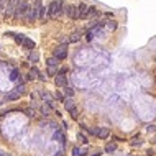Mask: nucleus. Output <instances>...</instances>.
I'll return each instance as SVG.
<instances>
[{"mask_svg":"<svg viewBox=\"0 0 156 156\" xmlns=\"http://www.w3.org/2000/svg\"><path fill=\"white\" fill-rule=\"evenodd\" d=\"M63 5H64L63 0H53L49 3V7H48V18L58 20V18L63 15Z\"/></svg>","mask_w":156,"mask_h":156,"instance_id":"1","label":"nucleus"},{"mask_svg":"<svg viewBox=\"0 0 156 156\" xmlns=\"http://www.w3.org/2000/svg\"><path fill=\"white\" fill-rule=\"evenodd\" d=\"M28 10H30V5H28V0H18L16 2V7H15V13H13V16L12 18H15V20H23L25 18V15L28 13Z\"/></svg>","mask_w":156,"mask_h":156,"instance_id":"2","label":"nucleus"},{"mask_svg":"<svg viewBox=\"0 0 156 156\" xmlns=\"http://www.w3.org/2000/svg\"><path fill=\"white\" fill-rule=\"evenodd\" d=\"M16 2H18V0H7L5 10H3V15H5V18H12V16H13V13H15V7H16Z\"/></svg>","mask_w":156,"mask_h":156,"instance_id":"3","label":"nucleus"},{"mask_svg":"<svg viewBox=\"0 0 156 156\" xmlns=\"http://www.w3.org/2000/svg\"><path fill=\"white\" fill-rule=\"evenodd\" d=\"M23 94H25V86H18L15 91H12L7 94V100H16V99H20Z\"/></svg>","mask_w":156,"mask_h":156,"instance_id":"4","label":"nucleus"},{"mask_svg":"<svg viewBox=\"0 0 156 156\" xmlns=\"http://www.w3.org/2000/svg\"><path fill=\"white\" fill-rule=\"evenodd\" d=\"M63 13H66V15L69 16V18H72V20H76L77 18V7L76 5H63Z\"/></svg>","mask_w":156,"mask_h":156,"instance_id":"5","label":"nucleus"},{"mask_svg":"<svg viewBox=\"0 0 156 156\" xmlns=\"http://www.w3.org/2000/svg\"><path fill=\"white\" fill-rule=\"evenodd\" d=\"M66 56H67V46L61 45L54 49V56H53V58H56V59L59 61V59H64Z\"/></svg>","mask_w":156,"mask_h":156,"instance_id":"6","label":"nucleus"},{"mask_svg":"<svg viewBox=\"0 0 156 156\" xmlns=\"http://www.w3.org/2000/svg\"><path fill=\"white\" fill-rule=\"evenodd\" d=\"M89 16V7L86 3H81V5H77V18H87Z\"/></svg>","mask_w":156,"mask_h":156,"instance_id":"7","label":"nucleus"},{"mask_svg":"<svg viewBox=\"0 0 156 156\" xmlns=\"http://www.w3.org/2000/svg\"><path fill=\"white\" fill-rule=\"evenodd\" d=\"M54 82H56V86H58V87H66V86H67V79H66V76H59V74H56Z\"/></svg>","mask_w":156,"mask_h":156,"instance_id":"8","label":"nucleus"},{"mask_svg":"<svg viewBox=\"0 0 156 156\" xmlns=\"http://www.w3.org/2000/svg\"><path fill=\"white\" fill-rule=\"evenodd\" d=\"M21 46H23V48H25V49H30V51H33L35 49V41L33 40H30V38H25V41H23V43H21Z\"/></svg>","mask_w":156,"mask_h":156,"instance_id":"9","label":"nucleus"},{"mask_svg":"<svg viewBox=\"0 0 156 156\" xmlns=\"http://www.w3.org/2000/svg\"><path fill=\"white\" fill-rule=\"evenodd\" d=\"M30 74H31V77H35V76H38V79L40 81H46V77H45V74H41L40 71H38V67H31V71H30Z\"/></svg>","mask_w":156,"mask_h":156,"instance_id":"10","label":"nucleus"},{"mask_svg":"<svg viewBox=\"0 0 156 156\" xmlns=\"http://www.w3.org/2000/svg\"><path fill=\"white\" fill-rule=\"evenodd\" d=\"M109 135H110V130H109V128H99V131H97V136L102 138V140L109 138Z\"/></svg>","mask_w":156,"mask_h":156,"instance_id":"11","label":"nucleus"},{"mask_svg":"<svg viewBox=\"0 0 156 156\" xmlns=\"http://www.w3.org/2000/svg\"><path fill=\"white\" fill-rule=\"evenodd\" d=\"M45 18H48V8L41 5L40 12H38V20H45Z\"/></svg>","mask_w":156,"mask_h":156,"instance_id":"12","label":"nucleus"},{"mask_svg":"<svg viewBox=\"0 0 156 156\" xmlns=\"http://www.w3.org/2000/svg\"><path fill=\"white\" fill-rule=\"evenodd\" d=\"M58 64H59V61L56 59V58H53V56L46 59V66H48V67H56Z\"/></svg>","mask_w":156,"mask_h":156,"instance_id":"13","label":"nucleus"},{"mask_svg":"<svg viewBox=\"0 0 156 156\" xmlns=\"http://www.w3.org/2000/svg\"><path fill=\"white\" fill-rule=\"evenodd\" d=\"M102 12L97 7H89V16H100Z\"/></svg>","mask_w":156,"mask_h":156,"instance_id":"14","label":"nucleus"},{"mask_svg":"<svg viewBox=\"0 0 156 156\" xmlns=\"http://www.w3.org/2000/svg\"><path fill=\"white\" fill-rule=\"evenodd\" d=\"M64 107H66V110H71V109H74V100H72V99H69V97H67V99H64Z\"/></svg>","mask_w":156,"mask_h":156,"instance_id":"15","label":"nucleus"},{"mask_svg":"<svg viewBox=\"0 0 156 156\" xmlns=\"http://www.w3.org/2000/svg\"><path fill=\"white\" fill-rule=\"evenodd\" d=\"M38 58H40V56H38V53H36L35 49L30 51V54H28V59H30L31 63H38Z\"/></svg>","mask_w":156,"mask_h":156,"instance_id":"16","label":"nucleus"},{"mask_svg":"<svg viewBox=\"0 0 156 156\" xmlns=\"http://www.w3.org/2000/svg\"><path fill=\"white\" fill-rule=\"evenodd\" d=\"M79 40H81V33H72V35L69 36V41H71V43H77Z\"/></svg>","mask_w":156,"mask_h":156,"instance_id":"17","label":"nucleus"},{"mask_svg":"<svg viewBox=\"0 0 156 156\" xmlns=\"http://www.w3.org/2000/svg\"><path fill=\"white\" fill-rule=\"evenodd\" d=\"M54 138H59V140H61V143H66L64 135H63V131H59V130H56V131H54Z\"/></svg>","mask_w":156,"mask_h":156,"instance_id":"18","label":"nucleus"},{"mask_svg":"<svg viewBox=\"0 0 156 156\" xmlns=\"http://www.w3.org/2000/svg\"><path fill=\"white\" fill-rule=\"evenodd\" d=\"M115 150H117V145H115V143H109V145L105 146V151H107V153H113Z\"/></svg>","mask_w":156,"mask_h":156,"instance_id":"19","label":"nucleus"},{"mask_svg":"<svg viewBox=\"0 0 156 156\" xmlns=\"http://www.w3.org/2000/svg\"><path fill=\"white\" fill-rule=\"evenodd\" d=\"M64 92H66V96L69 97V99H72V96H74V89H72V87H67V86H66L64 87Z\"/></svg>","mask_w":156,"mask_h":156,"instance_id":"20","label":"nucleus"},{"mask_svg":"<svg viewBox=\"0 0 156 156\" xmlns=\"http://www.w3.org/2000/svg\"><path fill=\"white\" fill-rule=\"evenodd\" d=\"M41 97H43V100H48V104L51 105V102H53V99H51V96L48 94V92H41Z\"/></svg>","mask_w":156,"mask_h":156,"instance_id":"21","label":"nucleus"},{"mask_svg":"<svg viewBox=\"0 0 156 156\" xmlns=\"http://www.w3.org/2000/svg\"><path fill=\"white\" fill-rule=\"evenodd\" d=\"M107 26H109V30H117V21L115 20H110V21H107Z\"/></svg>","mask_w":156,"mask_h":156,"instance_id":"22","label":"nucleus"},{"mask_svg":"<svg viewBox=\"0 0 156 156\" xmlns=\"http://www.w3.org/2000/svg\"><path fill=\"white\" fill-rule=\"evenodd\" d=\"M25 38H26L25 35H15V41L18 43V45H21V43L25 41Z\"/></svg>","mask_w":156,"mask_h":156,"instance_id":"23","label":"nucleus"},{"mask_svg":"<svg viewBox=\"0 0 156 156\" xmlns=\"http://www.w3.org/2000/svg\"><path fill=\"white\" fill-rule=\"evenodd\" d=\"M49 112H51L49 107H46V105L41 107V113H43V115H49Z\"/></svg>","mask_w":156,"mask_h":156,"instance_id":"24","label":"nucleus"},{"mask_svg":"<svg viewBox=\"0 0 156 156\" xmlns=\"http://www.w3.org/2000/svg\"><path fill=\"white\" fill-rule=\"evenodd\" d=\"M10 79H12V81H16V79H18V71H16V69H13V71H12Z\"/></svg>","mask_w":156,"mask_h":156,"instance_id":"25","label":"nucleus"},{"mask_svg":"<svg viewBox=\"0 0 156 156\" xmlns=\"http://www.w3.org/2000/svg\"><path fill=\"white\" fill-rule=\"evenodd\" d=\"M48 74H49V76H56V74H58V69H56V67H48Z\"/></svg>","mask_w":156,"mask_h":156,"instance_id":"26","label":"nucleus"},{"mask_svg":"<svg viewBox=\"0 0 156 156\" xmlns=\"http://www.w3.org/2000/svg\"><path fill=\"white\" fill-rule=\"evenodd\" d=\"M69 113H71V117H72V118H77V109H76V107H74V109H71Z\"/></svg>","mask_w":156,"mask_h":156,"instance_id":"27","label":"nucleus"},{"mask_svg":"<svg viewBox=\"0 0 156 156\" xmlns=\"http://www.w3.org/2000/svg\"><path fill=\"white\" fill-rule=\"evenodd\" d=\"M77 138H79V140H81V143H84V145L87 143V136H84L82 133H79V135H77Z\"/></svg>","mask_w":156,"mask_h":156,"instance_id":"28","label":"nucleus"},{"mask_svg":"<svg viewBox=\"0 0 156 156\" xmlns=\"http://www.w3.org/2000/svg\"><path fill=\"white\" fill-rule=\"evenodd\" d=\"M72 156H81V148H72Z\"/></svg>","mask_w":156,"mask_h":156,"instance_id":"29","label":"nucleus"},{"mask_svg":"<svg viewBox=\"0 0 156 156\" xmlns=\"http://www.w3.org/2000/svg\"><path fill=\"white\" fill-rule=\"evenodd\" d=\"M25 113H26L28 117H35V110H33V109H26Z\"/></svg>","mask_w":156,"mask_h":156,"instance_id":"30","label":"nucleus"},{"mask_svg":"<svg viewBox=\"0 0 156 156\" xmlns=\"http://www.w3.org/2000/svg\"><path fill=\"white\" fill-rule=\"evenodd\" d=\"M56 99H58V100H61V102H64V96H63L61 92H58V94H56Z\"/></svg>","mask_w":156,"mask_h":156,"instance_id":"31","label":"nucleus"},{"mask_svg":"<svg viewBox=\"0 0 156 156\" xmlns=\"http://www.w3.org/2000/svg\"><path fill=\"white\" fill-rule=\"evenodd\" d=\"M131 145H133V146H140L141 145V140H140V138H138V140H133V141H131Z\"/></svg>","mask_w":156,"mask_h":156,"instance_id":"32","label":"nucleus"},{"mask_svg":"<svg viewBox=\"0 0 156 156\" xmlns=\"http://www.w3.org/2000/svg\"><path fill=\"white\" fill-rule=\"evenodd\" d=\"M87 155V148H81V156H86Z\"/></svg>","mask_w":156,"mask_h":156,"instance_id":"33","label":"nucleus"},{"mask_svg":"<svg viewBox=\"0 0 156 156\" xmlns=\"http://www.w3.org/2000/svg\"><path fill=\"white\" fill-rule=\"evenodd\" d=\"M148 131H155V125H153V123H151V125L148 126Z\"/></svg>","mask_w":156,"mask_h":156,"instance_id":"34","label":"nucleus"},{"mask_svg":"<svg viewBox=\"0 0 156 156\" xmlns=\"http://www.w3.org/2000/svg\"><path fill=\"white\" fill-rule=\"evenodd\" d=\"M54 156H63V153H61V151H58V153H56Z\"/></svg>","mask_w":156,"mask_h":156,"instance_id":"35","label":"nucleus"},{"mask_svg":"<svg viewBox=\"0 0 156 156\" xmlns=\"http://www.w3.org/2000/svg\"><path fill=\"white\" fill-rule=\"evenodd\" d=\"M92 156H100V153H96V155H92Z\"/></svg>","mask_w":156,"mask_h":156,"instance_id":"36","label":"nucleus"},{"mask_svg":"<svg viewBox=\"0 0 156 156\" xmlns=\"http://www.w3.org/2000/svg\"><path fill=\"white\" fill-rule=\"evenodd\" d=\"M3 155H5V153H3V151H0V156H3Z\"/></svg>","mask_w":156,"mask_h":156,"instance_id":"37","label":"nucleus"},{"mask_svg":"<svg viewBox=\"0 0 156 156\" xmlns=\"http://www.w3.org/2000/svg\"><path fill=\"white\" fill-rule=\"evenodd\" d=\"M3 156H12V155H3Z\"/></svg>","mask_w":156,"mask_h":156,"instance_id":"38","label":"nucleus"}]
</instances>
